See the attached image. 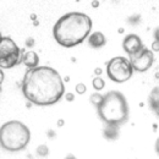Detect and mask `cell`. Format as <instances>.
Wrapping results in <instances>:
<instances>
[{"instance_id": "1", "label": "cell", "mask_w": 159, "mask_h": 159, "mask_svg": "<svg viewBox=\"0 0 159 159\" xmlns=\"http://www.w3.org/2000/svg\"><path fill=\"white\" fill-rule=\"evenodd\" d=\"M22 93L33 104L52 105L62 98L65 86L58 71L49 66H38L25 74Z\"/></svg>"}, {"instance_id": "2", "label": "cell", "mask_w": 159, "mask_h": 159, "mask_svg": "<svg viewBox=\"0 0 159 159\" xmlns=\"http://www.w3.org/2000/svg\"><path fill=\"white\" fill-rule=\"evenodd\" d=\"M92 30V20L83 12H69L54 25L53 34L60 45L71 48L82 43Z\"/></svg>"}, {"instance_id": "3", "label": "cell", "mask_w": 159, "mask_h": 159, "mask_svg": "<svg viewBox=\"0 0 159 159\" xmlns=\"http://www.w3.org/2000/svg\"><path fill=\"white\" fill-rule=\"evenodd\" d=\"M99 118L107 125H122L129 119L130 109L127 100L122 93L110 91L103 96L100 104L97 107Z\"/></svg>"}, {"instance_id": "4", "label": "cell", "mask_w": 159, "mask_h": 159, "mask_svg": "<svg viewBox=\"0 0 159 159\" xmlns=\"http://www.w3.org/2000/svg\"><path fill=\"white\" fill-rule=\"evenodd\" d=\"M31 139L28 127L21 121L12 120L5 122L0 129L1 147L9 152H19L27 147Z\"/></svg>"}, {"instance_id": "5", "label": "cell", "mask_w": 159, "mask_h": 159, "mask_svg": "<svg viewBox=\"0 0 159 159\" xmlns=\"http://www.w3.org/2000/svg\"><path fill=\"white\" fill-rule=\"evenodd\" d=\"M107 74L111 81L116 83H122L131 79L134 74V67L129 59L124 57H115L109 60L107 65Z\"/></svg>"}, {"instance_id": "6", "label": "cell", "mask_w": 159, "mask_h": 159, "mask_svg": "<svg viewBox=\"0 0 159 159\" xmlns=\"http://www.w3.org/2000/svg\"><path fill=\"white\" fill-rule=\"evenodd\" d=\"M0 44V66L2 69H9L15 66L22 60L20 48L9 37H1Z\"/></svg>"}, {"instance_id": "7", "label": "cell", "mask_w": 159, "mask_h": 159, "mask_svg": "<svg viewBox=\"0 0 159 159\" xmlns=\"http://www.w3.org/2000/svg\"><path fill=\"white\" fill-rule=\"evenodd\" d=\"M153 60H154L153 53L149 52L148 49L143 48L139 53L131 57L130 62H131L134 70H136L139 72H144L153 65Z\"/></svg>"}, {"instance_id": "8", "label": "cell", "mask_w": 159, "mask_h": 159, "mask_svg": "<svg viewBox=\"0 0 159 159\" xmlns=\"http://www.w3.org/2000/svg\"><path fill=\"white\" fill-rule=\"evenodd\" d=\"M122 48H124V50L130 57H132V55L139 53L144 47H143V43H142V40H141V38H139V36H136V34H129L124 39V42H122Z\"/></svg>"}, {"instance_id": "9", "label": "cell", "mask_w": 159, "mask_h": 159, "mask_svg": "<svg viewBox=\"0 0 159 159\" xmlns=\"http://www.w3.org/2000/svg\"><path fill=\"white\" fill-rule=\"evenodd\" d=\"M22 62L28 67V69H36L38 67V62H39V58L37 55L36 52H26L22 55Z\"/></svg>"}, {"instance_id": "10", "label": "cell", "mask_w": 159, "mask_h": 159, "mask_svg": "<svg viewBox=\"0 0 159 159\" xmlns=\"http://www.w3.org/2000/svg\"><path fill=\"white\" fill-rule=\"evenodd\" d=\"M148 104L149 108L153 110V113L159 116V86L154 87L148 97Z\"/></svg>"}, {"instance_id": "11", "label": "cell", "mask_w": 159, "mask_h": 159, "mask_svg": "<svg viewBox=\"0 0 159 159\" xmlns=\"http://www.w3.org/2000/svg\"><path fill=\"white\" fill-rule=\"evenodd\" d=\"M105 43H107V40L102 32H94L88 37V44L92 48H100V47L105 45Z\"/></svg>"}, {"instance_id": "12", "label": "cell", "mask_w": 159, "mask_h": 159, "mask_svg": "<svg viewBox=\"0 0 159 159\" xmlns=\"http://www.w3.org/2000/svg\"><path fill=\"white\" fill-rule=\"evenodd\" d=\"M104 137L109 141H114L119 137V126L118 125H107L104 129Z\"/></svg>"}, {"instance_id": "13", "label": "cell", "mask_w": 159, "mask_h": 159, "mask_svg": "<svg viewBox=\"0 0 159 159\" xmlns=\"http://www.w3.org/2000/svg\"><path fill=\"white\" fill-rule=\"evenodd\" d=\"M104 86H105V82H104V80L100 79V77H96V79L93 80V88L96 89V91H100V89H103L104 88Z\"/></svg>"}, {"instance_id": "14", "label": "cell", "mask_w": 159, "mask_h": 159, "mask_svg": "<svg viewBox=\"0 0 159 159\" xmlns=\"http://www.w3.org/2000/svg\"><path fill=\"white\" fill-rule=\"evenodd\" d=\"M89 99H91V102H92L96 107H98V105L100 104V102H102V99H103V96H100L99 93H94V94L91 96Z\"/></svg>"}, {"instance_id": "15", "label": "cell", "mask_w": 159, "mask_h": 159, "mask_svg": "<svg viewBox=\"0 0 159 159\" xmlns=\"http://www.w3.org/2000/svg\"><path fill=\"white\" fill-rule=\"evenodd\" d=\"M37 153H38V156H40V157H47V156H48V153H49V149H48V147H47V146L42 144V146L38 147Z\"/></svg>"}, {"instance_id": "16", "label": "cell", "mask_w": 159, "mask_h": 159, "mask_svg": "<svg viewBox=\"0 0 159 159\" xmlns=\"http://www.w3.org/2000/svg\"><path fill=\"white\" fill-rule=\"evenodd\" d=\"M76 91H77L79 94L84 93V92H86V86H84V83H79V84L76 86Z\"/></svg>"}, {"instance_id": "17", "label": "cell", "mask_w": 159, "mask_h": 159, "mask_svg": "<svg viewBox=\"0 0 159 159\" xmlns=\"http://www.w3.org/2000/svg\"><path fill=\"white\" fill-rule=\"evenodd\" d=\"M152 50L153 52H159V42H153L152 43Z\"/></svg>"}, {"instance_id": "18", "label": "cell", "mask_w": 159, "mask_h": 159, "mask_svg": "<svg viewBox=\"0 0 159 159\" xmlns=\"http://www.w3.org/2000/svg\"><path fill=\"white\" fill-rule=\"evenodd\" d=\"M154 38L157 42H159V27H157L156 31H154Z\"/></svg>"}, {"instance_id": "19", "label": "cell", "mask_w": 159, "mask_h": 159, "mask_svg": "<svg viewBox=\"0 0 159 159\" xmlns=\"http://www.w3.org/2000/svg\"><path fill=\"white\" fill-rule=\"evenodd\" d=\"M156 152H157V154L159 156V137L157 139V142H156Z\"/></svg>"}, {"instance_id": "20", "label": "cell", "mask_w": 159, "mask_h": 159, "mask_svg": "<svg viewBox=\"0 0 159 159\" xmlns=\"http://www.w3.org/2000/svg\"><path fill=\"white\" fill-rule=\"evenodd\" d=\"M65 159H76V157H75L74 154H69V156H67Z\"/></svg>"}, {"instance_id": "21", "label": "cell", "mask_w": 159, "mask_h": 159, "mask_svg": "<svg viewBox=\"0 0 159 159\" xmlns=\"http://www.w3.org/2000/svg\"><path fill=\"white\" fill-rule=\"evenodd\" d=\"M72 98H74V96H72V94H69V96H67V99L69 100H71Z\"/></svg>"}]
</instances>
